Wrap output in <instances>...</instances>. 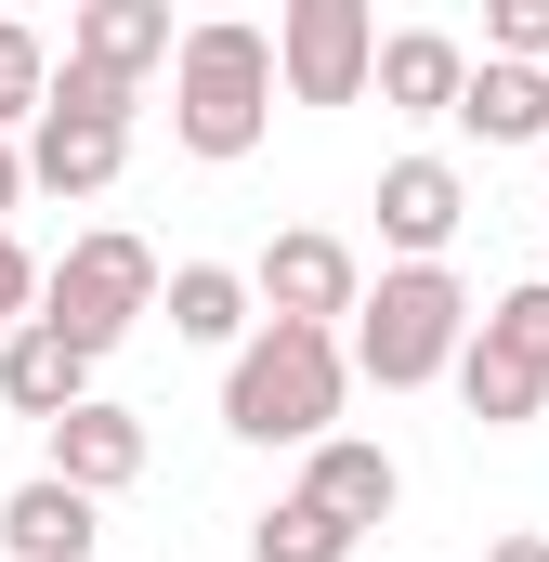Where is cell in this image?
Here are the masks:
<instances>
[{
    "mask_svg": "<svg viewBox=\"0 0 549 562\" xmlns=\"http://www.w3.org/2000/svg\"><path fill=\"white\" fill-rule=\"evenodd\" d=\"M340 380H354V367H340L327 327H249L236 367H223V431H236V445H327Z\"/></svg>",
    "mask_w": 549,
    "mask_h": 562,
    "instance_id": "1",
    "label": "cell"
},
{
    "mask_svg": "<svg viewBox=\"0 0 549 562\" xmlns=\"http://www.w3.org/2000/svg\"><path fill=\"white\" fill-rule=\"evenodd\" d=\"M274 119V40L262 26H183L170 40V132L197 157H249Z\"/></svg>",
    "mask_w": 549,
    "mask_h": 562,
    "instance_id": "2",
    "label": "cell"
},
{
    "mask_svg": "<svg viewBox=\"0 0 549 562\" xmlns=\"http://www.w3.org/2000/svg\"><path fill=\"white\" fill-rule=\"evenodd\" d=\"M458 340H471V288L445 276V262H393V276L354 301V353L340 367H367L380 393H418V380L458 367Z\"/></svg>",
    "mask_w": 549,
    "mask_h": 562,
    "instance_id": "3",
    "label": "cell"
},
{
    "mask_svg": "<svg viewBox=\"0 0 549 562\" xmlns=\"http://www.w3.org/2000/svg\"><path fill=\"white\" fill-rule=\"evenodd\" d=\"M144 314H157V249H144V236H79V249L40 276V327L79 340V353L132 340Z\"/></svg>",
    "mask_w": 549,
    "mask_h": 562,
    "instance_id": "4",
    "label": "cell"
},
{
    "mask_svg": "<svg viewBox=\"0 0 549 562\" xmlns=\"http://www.w3.org/2000/svg\"><path fill=\"white\" fill-rule=\"evenodd\" d=\"M458 393H471L484 431H524L549 406V276L511 288V301H484V327L458 340Z\"/></svg>",
    "mask_w": 549,
    "mask_h": 562,
    "instance_id": "5",
    "label": "cell"
},
{
    "mask_svg": "<svg viewBox=\"0 0 549 562\" xmlns=\"http://www.w3.org/2000/svg\"><path fill=\"white\" fill-rule=\"evenodd\" d=\"M367 66H380L367 0H288V13H274V79H288L301 105H354Z\"/></svg>",
    "mask_w": 549,
    "mask_h": 562,
    "instance_id": "6",
    "label": "cell"
},
{
    "mask_svg": "<svg viewBox=\"0 0 549 562\" xmlns=\"http://www.w3.org/2000/svg\"><path fill=\"white\" fill-rule=\"evenodd\" d=\"M249 301H262V327H327V314H354V301H367V276H354V249H340V236H274L262 276H249Z\"/></svg>",
    "mask_w": 549,
    "mask_h": 562,
    "instance_id": "7",
    "label": "cell"
},
{
    "mask_svg": "<svg viewBox=\"0 0 549 562\" xmlns=\"http://www.w3.org/2000/svg\"><path fill=\"white\" fill-rule=\"evenodd\" d=\"M119 157H132V119H119V105H40L26 183H53V196H105Z\"/></svg>",
    "mask_w": 549,
    "mask_h": 562,
    "instance_id": "8",
    "label": "cell"
},
{
    "mask_svg": "<svg viewBox=\"0 0 549 562\" xmlns=\"http://www.w3.org/2000/svg\"><path fill=\"white\" fill-rule=\"evenodd\" d=\"M314 471H301V497L327 510V524H393V497H406V471H393V445H367V431H327V445H301Z\"/></svg>",
    "mask_w": 549,
    "mask_h": 562,
    "instance_id": "9",
    "label": "cell"
},
{
    "mask_svg": "<svg viewBox=\"0 0 549 562\" xmlns=\"http://www.w3.org/2000/svg\"><path fill=\"white\" fill-rule=\"evenodd\" d=\"M66 406H92V353H79V340H53V327L26 314V327L0 340V419H40V431H53Z\"/></svg>",
    "mask_w": 549,
    "mask_h": 562,
    "instance_id": "10",
    "label": "cell"
},
{
    "mask_svg": "<svg viewBox=\"0 0 549 562\" xmlns=\"http://www.w3.org/2000/svg\"><path fill=\"white\" fill-rule=\"evenodd\" d=\"M458 223H471V196H458V170H445V157H393V170H380V236H393L406 262H432Z\"/></svg>",
    "mask_w": 549,
    "mask_h": 562,
    "instance_id": "11",
    "label": "cell"
},
{
    "mask_svg": "<svg viewBox=\"0 0 549 562\" xmlns=\"http://www.w3.org/2000/svg\"><path fill=\"white\" fill-rule=\"evenodd\" d=\"M132 471H144V419L132 406H66V419H53V484L105 497V484H132Z\"/></svg>",
    "mask_w": 549,
    "mask_h": 562,
    "instance_id": "12",
    "label": "cell"
},
{
    "mask_svg": "<svg viewBox=\"0 0 549 562\" xmlns=\"http://www.w3.org/2000/svg\"><path fill=\"white\" fill-rule=\"evenodd\" d=\"M92 537H105V524H92V497H79V484H53V471H40V484H13V510H0V550H13V562H92Z\"/></svg>",
    "mask_w": 549,
    "mask_h": 562,
    "instance_id": "13",
    "label": "cell"
},
{
    "mask_svg": "<svg viewBox=\"0 0 549 562\" xmlns=\"http://www.w3.org/2000/svg\"><path fill=\"white\" fill-rule=\"evenodd\" d=\"M445 119H458V132H484V144H549V79L484 53V66L458 79V105H445Z\"/></svg>",
    "mask_w": 549,
    "mask_h": 562,
    "instance_id": "14",
    "label": "cell"
},
{
    "mask_svg": "<svg viewBox=\"0 0 549 562\" xmlns=\"http://www.w3.org/2000/svg\"><path fill=\"white\" fill-rule=\"evenodd\" d=\"M66 66H92V79H119V92H132L144 66H170V13H157V0H92Z\"/></svg>",
    "mask_w": 549,
    "mask_h": 562,
    "instance_id": "15",
    "label": "cell"
},
{
    "mask_svg": "<svg viewBox=\"0 0 549 562\" xmlns=\"http://www.w3.org/2000/svg\"><path fill=\"white\" fill-rule=\"evenodd\" d=\"M367 79H380V105L445 119V105H458V79H471V53H458L445 26H406V40H380V66H367Z\"/></svg>",
    "mask_w": 549,
    "mask_h": 562,
    "instance_id": "16",
    "label": "cell"
},
{
    "mask_svg": "<svg viewBox=\"0 0 549 562\" xmlns=\"http://www.w3.org/2000/svg\"><path fill=\"white\" fill-rule=\"evenodd\" d=\"M157 301H170V340H249V276H223V262H183Z\"/></svg>",
    "mask_w": 549,
    "mask_h": 562,
    "instance_id": "17",
    "label": "cell"
},
{
    "mask_svg": "<svg viewBox=\"0 0 549 562\" xmlns=\"http://www.w3.org/2000/svg\"><path fill=\"white\" fill-rule=\"evenodd\" d=\"M249 550L262 562H354V524H327L314 497H274L262 524H249Z\"/></svg>",
    "mask_w": 549,
    "mask_h": 562,
    "instance_id": "18",
    "label": "cell"
},
{
    "mask_svg": "<svg viewBox=\"0 0 549 562\" xmlns=\"http://www.w3.org/2000/svg\"><path fill=\"white\" fill-rule=\"evenodd\" d=\"M40 92H53V53H40V26H13V13H0V132H13V119H40Z\"/></svg>",
    "mask_w": 549,
    "mask_h": 562,
    "instance_id": "19",
    "label": "cell"
},
{
    "mask_svg": "<svg viewBox=\"0 0 549 562\" xmlns=\"http://www.w3.org/2000/svg\"><path fill=\"white\" fill-rule=\"evenodd\" d=\"M497 66H549V0H497Z\"/></svg>",
    "mask_w": 549,
    "mask_h": 562,
    "instance_id": "20",
    "label": "cell"
},
{
    "mask_svg": "<svg viewBox=\"0 0 549 562\" xmlns=\"http://www.w3.org/2000/svg\"><path fill=\"white\" fill-rule=\"evenodd\" d=\"M26 314H40V262H26V249H13V236H0V340H13V327H26Z\"/></svg>",
    "mask_w": 549,
    "mask_h": 562,
    "instance_id": "21",
    "label": "cell"
},
{
    "mask_svg": "<svg viewBox=\"0 0 549 562\" xmlns=\"http://www.w3.org/2000/svg\"><path fill=\"white\" fill-rule=\"evenodd\" d=\"M484 562H549V537H497V550H484Z\"/></svg>",
    "mask_w": 549,
    "mask_h": 562,
    "instance_id": "22",
    "label": "cell"
},
{
    "mask_svg": "<svg viewBox=\"0 0 549 562\" xmlns=\"http://www.w3.org/2000/svg\"><path fill=\"white\" fill-rule=\"evenodd\" d=\"M13 196H26V157H13V144H0V210H13Z\"/></svg>",
    "mask_w": 549,
    "mask_h": 562,
    "instance_id": "23",
    "label": "cell"
}]
</instances>
